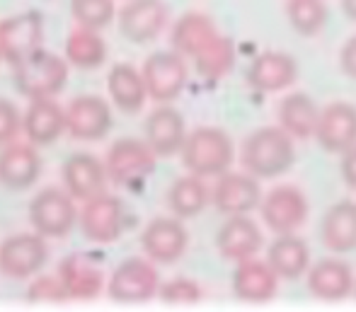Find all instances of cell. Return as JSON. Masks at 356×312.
<instances>
[{
  "mask_svg": "<svg viewBox=\"0 0 356 312\" xmlns=\"http://www.w3.org/2000/svg\"><path fill=\"white\" fill-rule=\"evenodd\" d=\"M107 167L90 153H73L63 163V184L73 199L88 201L97 194H104L107 187Z\"/></svg>",
  "mask_w": 356,
  "mask_h": 312,
  "instance_id": "cell-23",
  "label": "cell"
},
{
  "mask_svg": "<svg viewBox=\"0 0 356 312\" xmlns=\"http://www.w3.org/2000/svg\"><path fill=\"white\" fill-rule=\"evenodd\" d=\"M107 90L112 95L114 107L127 114L141 112L145 99H148V88H145L143 73L129 63L114 65L112 73L107 75Z\"/></svg>",
  "mask_w": 356,
  "mask_h": 312,
  "instance_id": "cell-29",
  "label": "cell"
},
{
  "mask_svg": "<svg viewBox=\"0 0 356 312\" xmlns=\"http://www.w3.org/2000/svg\"><path fill=\"white\" fill-rule=\"evenodd\" d=\"M153 264V259H141V256L124 259L112 271V279L107 284V295L114 303L129 305L153 300L160 290V276Z\"/></svg>",
  "mask_w": 356,
  "mask_h": 312,
  "instance_id": "cell-4",
  "label": "cell"
},
{
  "mask_svg": "<svg viewBox=\"0 0 356 312\" xmlns=\"http://www.w3.org/2000/svg\"><path fill=\"white\" fill-rule=\"evenodd\" d=\"M22 129V119H19V112L15 109V104L10 99L0 97V145L15 140L17 131Z\"/></svg>",
  "mask_w": 356,
  "mask_h": 312,
  "instance_id": "cell-38",
  "label": "cell"
},
{
  "mask_svg": "<svg viewBox=\"0 0 356 312\" xmlns=\"http://www.w3.org/2000/svg\"><path fill=\"white\" fill-rule=\"evenodd\" d=\"M267 261L279 274V279H300L310 269V247L296 233L277 235V240L267 249Z\"/></svg>",
  "mask_w": 356,
  "mask_h": 312,
  "instance_id": "cell-28",
  "label": "cell"
},
{
  "mask_svg": "<svg viewBox=\"0 0 356 312\" xmlns=\"http://www.w3.org/2000/svg\"><path fill=\"white\" fill-rule=\"evenodd\" d=\"M259 213H262L264 225L274 235L296 233L308 218V199L298 187L284 184L262 196Z\"/></svg>",
  "mask_w": 356,
  "mask_h": 312,
  "instance_id": "cell-10",
  "label": "cell"
},
{
  "mask_svg": "<svg viewBox=\"0 0 356 312\" xmlns=\"http://www.w3.org/2000/svg\"><path fill=\"white\" fill-rule=\"evenodd\" d=\"M42 172V158L37 145L10 140L0 150V184L10 191H24L39 179Z\"/></svg>",
  "mask_w": 356,
  "mask_h": 312,
  "instance_id": "cell-19",
  "label": "cell"
},
{
  "mask_svg": "<svg viewBox=\"0 0 356 312\" xmlns=\"http://www.w3.org/2000/svg\"><path fill=\"white\" fill-rule=\"evenodd\" d=\"M143 80L148 97L160 104H168L182 95L189 78L187 61L179 51H155L143 63Z\"/></svg>",
  "mask_w": 356,
  "mask_h": 312,
  "instance_id": "cell-7",
  "label": "cell"
},
{
  "mask_svg": "<svg viewBox=\"0 0 356 312\" xmlns=\"http://www.w3.org/2000/svg\"><path fill=\"white\" fill-rule=\"evenodd\" d=\"M71 15L80 27L104 29L117 15L114 0H71Z\"/></svg>",
  "mask_w": 356,
  "mask_h": 312,
  "instance_id": "cell-35",
  "label": "cell"
},
{
  "mask_svg": "<svg viewBox=\"0 0 356 312\" xmlns=\"http://www.w3.org/2000/svg\"><path fill=\"white\" fill-rule=\"evenodd\" d=\"M264 245L262 230L248 213L230 215L223 225H220L218 235H216V247H218L220 256L228 261H243L254 256Z\"/></svg>",
  "mask_w": 356,
  "mask_h": 312,
  "instance_id": "cell-20",
  "label": "cell"
},
{
  "mask_svg": "<svg viewBox=\"0 0 356 312\" xmlns=\"http://www.w3.org/2000/svg\"><path fill=\"white\" fill-rule=\"evenodd\" d=\"M155 150L148 145V140L138 138H119L109 148L104 167L117 187H138L145 177H150L155 170Z\"/></svg>",
  "mask_w": 356,
  "mask_h": 312,
  "instance_id": "cell-5",
  "label": "cell"
},
{
  "mask_svg": "<svg viewBox=\"0 0 356 312\" xmlns=\"http://www.w3.org/2000/svg\"><path fill=\"white\" fill-rule=\"evenodd\" d=\"M308 290L318 300L337 303L356 290V279L347 261L342 259H320L308 269Z\"/></svg>",
  "mask_w": 356,
  "mask_h": 312,
  "instance_id": "cell-21",
  "label": "cell"
},
{
  "mask_svg": "<svg viewBox=\"0 0 356 312\" xmlns=\"http://www.w3.org/2000/svg\"><path fill=\"white\" fill-rule=\"evenodd\" d=\"M342 3V13L347 15L352 22H356V0H339Z\"/></svg>",
  "mask_w": 356,
  "mask_h": 312,
  "instance_id": "cell-41",
  "label": "cell"
},
{
  "mask_svg": "<svg viewBox=\"0 0 356 312\" xmlns=\"http://www.w3.org/2000/svg\"><path fill=\"white\" fill-rule=\"evenodd\" d=\"M354 295H356V290H354Z\"/></svg>",
  "mask_w": 356,
  "mask_h": 312,
  "instance_id": "cell-42",
  "label": "cell"
},
{
  "mask_svg": "<svg viewBox=\"0 0 356 312\" xmlns=\"http://www.w3.org/2000/svg\"><path fill=\"white\" fill-rule=\"evenodd\" d=\"M339 172L349 189H356V145L342 153V163H339Z\"/></svg>",
  "mask_w": 356,
  "mask_h": 312,
  "instance_id": "cell-40",
  "label": "cell"
},
{
  "mask_svg": "<svg viewBox=\"0 0 356 312\" xmlns=\"http://www.w3.org/2000/svg\"><path fill=\"white\" fill-rule=\"evenodd\" d=\"M68 58L51 54L47 49H37L32 56L13 65V80L19 95L29 99L54 97L68 83Z\"/></svg>",
  "mask_w": 356,
  "mask_h": 312,
  "instance_id": "cell-3",
  "label": "cell"
},
{
  "mask_svg": "<svg viewBox=\"0 0 356 312\" xmlns=\"http://www.w3.org/2000/svg\"><path fill=\"white\" fill-rule=\"evenodd\" d=\"M83 235L97 245H109L124 230V204L112 194H97L85 201L78 215Z\"/></svg>",
  "mask_w": 356,
  "mask_h": 312,
  "instance_id": "cell-11",
  "label": "cell"
},
{
  "mask_svg": "<svg viewBox=\"0 0 356 312\" xmlns=\"http://www.w3.org/2000/svg\"><path fill=\"white\" fill-rule=\"evenodd\" d=\"M323 245L334 254H347L356 249V204L339 201L330 206L320 225Z\"/></svg>",
  "mask_w": 356,
  "mask_h": 312,
  "instance_id": "cell-27",
  "label": "cell"
},
{
  "mask_svg": "<svg viewBox=\"0 0 356 312\" xmlns=\"http://www.w3.org/2000/svg\"><path fill=\"white\" fill-rule=\"evenodd\" d=\"M262 196V187H259V179L254 174H250L248 170H243V172H230L228 170L213 184L211 204L220 213L238 215L259 208Z\"/></svg>",
  "mask_w": 356,
  "mask_h": 312,
  "instance_id": "cell-12",
  "label": "cell"
},
{
  "mask_svg": "<svg viewBox=\"0 0 356 312\" xmlns=\"http://www.w3.org/2000/svg\"><path fill=\"white\" fill-rule=\"evenodd\" d=\"M211 201V189L207 187L204 177L189 172L187 177H179L168 191V206L177 218H194Z\"/></svg>",
  "mask_w": 356,
  "mask_h": 312,
  "instance_id": "cell-31",
  "label": "cell"
},
{
  "mask_svg": "<svg viewBox=\"0 0 356 312\" xmlns=\"http://www.w3.org/2000/svg\"><path fill=\"white\" fill-rule=\"evenodd\" d=\"M44 42V17L37 10L0 19V56L10 65L32 56Z\"/></svg>",
  "mask_w": 356,
  "mask_h": 312,
  "instance_id": "cell-9",
  "label": "cell"
},
{
  "mask_svg": "<svg viewBox=\"0 0 356 312\" xmlns=\"http://www.w3.org/2000/svg\"><path fill=\"white\" fill-rule=\"evenodd\" d=\"M49 259V247L44 235L17 233L0 243V274L8 279H32L44 269Z\"/></svg>",
  "mask_w": 356,
  "mask_h": 312,
  "instance_id": "cell-8",
  "label": "cell"
},
{
  "mask_svg": "<svg viewBox=\"0 0 356 312\" xmlns=\"http://www.w3.org/2000/svg\"><path fill=\"white\" fill-rule=\"evenodd\" d=\"M235 65V44L230 37H223L218 34L216 39L207 44L202 51L194 56V68L209 83H216V80L225 78V75L233 70Z\"/></svg>",
  "mask_w": 356,
  "mask_h": 312,
  "instance_id": "cell-33",
  "label": "cell"
},
{
  "mask_svg": "<svg viewBox=\"0 0 356 312\" xmlns=\"http://www.w3.org/2000/svg\"><path fill=\"white\" fill-rule=\"evenodd\" d=\"M158 295L168 305H194L202 300V288L192 279H172L168 284H160Z\"/></svg>",
  "mask_w": 356,
  "mask_h": 312,
  "instance_id": "cell-36",
  "label": "cell"
},
{
  "mask_svg": "<svg viewBox=\"0 0 356 312\" xmlns=\"http://www.w3.org/2000/svg\"><path fill=\"white\" fill-rule=\"evenodd\" d=\"M145 140L155 150L158 158H172L182 150L184 140H187V124L184 117L172 107H158L148 114L145 119Z\"/></svg>",
  "mask_w": 356,
  "mask_h": 312,
  "instance_id": "cell-22",
  "label": "cell"
},
{
  "mask_svg": "<svg viewBox=\"0 0 356 312\" xmlns=\"http://www.w3.org/2000/svg\"><path fill=\"white\" fill-rule=\"evenodd\" d=\"M218 27L209 15L204 13H187L172 24L170 42L172 49L179 51L184 58H194L211 39L218 37Z\"/></svg>",
  "mask_w": 356,
  "mask_h": 312,
  "instance_id": "cell-30",
  "label": "cell"
},
{
  "mask_svg": "<svg viewBox=\"0 0 356 312\" xmlns=\"http://www.w3.org/2000/svg\"><path fill=\"white\" fill-rule=\"evenodd\" d=\"M29 223L44 238H66L78 223L71 191L47 187L29 204Z\"/></svg>",
  "mask_w": 356,
  "mask_h": 312,
  "instance_id": "cell-6",
  "label": "cell"
},
{
  "mask_svg": "<svg viewBox=\"0 0 356 312\" xmlns=\"http://www.w3.org/2000/svg\"><path fill=\"white\" fill-rule=\"evenodd\" d=\"M323 109L315 104L308 92H289L279 102V126L296 140H308L315 136Z\"/></svg>",
  "mask_w": 356,
  "mask_h": 312,
  "instance_id": "cell-26",
  "label": "cell"
},
{
  "mask_svg": "<svg viewBox=\"0 0 356 312\" xmlns=\"http://www.w3.org/2000/svg\"><path fill=\"white\" fill-rule=\"evenodd\" d=\"M293 136L282 126L254 129L240 145V165L257 179H274L289 172L296 163Z\"/></svg>",
  "mask_w": 356,
  "mask_h": 312,
  "instance_id": "cell-1",
  "label": "cell"
},
{
  "mask_svg": "<svg viewBox=\"0 0 356 312\" xmlns=\"http://www.w3.org/2000/svg\"><path fill=\"white\" fill-rule=\"evenodd\" d=\"M27 300L29 303H66L68 290L63 286V281L56 276H39L27 290Z\"/></svg>",
  "mask_w": 356,
  "mask_h": 312,
  "instance_id": "cell-37",
  "label": "cell"
},
{
  "mask_svg": "<svg viewBox=\"0 0 356 312\" xmlns=\"http://www.w3.org/2000/svg\"><path fill=\"white\" fill-rule=\"evenodd\" d=\"M315 140L325 153L342 155L356 145V107L349 102H332L320 112Z\"/></svg>",
  "mask_w": 356,
  "mask_h": 312,
  "instance_id": "cell-18",
  "label": "cell"
},
{
  "mask_svg": "<svg viewBox=\"0 0 356 312\" xmlns=\"http://www.w3.org/2000/svg\"><path fill=\"white\" fill-rule=\"evenodd\" d=\"M284 10L289 24L300 37H315L327 22V3L325 0H286Z\"/></svg>",
  "mask_w": 356,
  "mask_h": 312,
  "instance_id": "cell-34",
  "label": "cell"
},
{
  "mask_svg": "<svg viewBox=\"0 0 356 312\" xmlns=\"http://www.w3.org/2000/svg\"><path fill=\"white\" fill-rule=\"evenodd\" d=\"M296 80H298V61L286 51H262L248 65V83L257 92H284Z\"/></svg>",
  "mask_w": 356,
  "mask_h": 312,
  "instance_id": "cell-16",
  "label": "cell"
},
{
  "mask_svg": "<svg viewBox=\"0 0 356 312\" xmlns=\"http://www.w3.org/2000/svg\"><path fill=\"white\" fill-rule=\"evenodd\" d=\"M179 155H182L184 167L192 174H199L204 179L220 177L233 165L235 143L223 129L199 126V129L187 133V140H184Z\"/></svg>",
  "mask_w": 356,
  "mask_h": 312,
  "instance_id": "cell-2",
  "label": "cell"
},
{
  "mask_svg": "<svg viewBox=\"0 0 356 312\" xmlns=\"http://www.w3.org/2000/svg\"><path fill=\"white\" fill-rule=\"evenodd\" d=\"M112 126V107L97 95H80L66 107V131L78 140H99Z\"/></svg>",
  "mask_w": 356,
  "mask_h": 312,
  "instance_id": "cell-13",
  "label": "cell"
},
{
  "mask_svg": "<svg viewBox=\"0 0 356 312\" xmlns=\"http://www.w3.org/2000/svg\"><path fill=\"white\" fill-rule=\"evenodd\" d=\"M339 68L347 78L356 80V34L344 42L342 51H339Z\"/></svg>",
  "mask_w": 356,
  "mask_h": 312,
  "instance_id": "cell-39",
  "label": "cell"
},
{
  "mask_svg": "<svg viewBox=\"0 0 356 312\" xmlns=\"http://www.w3.org/2000/svg\"><path fill=\"white\" fill-rule=\"evenodd\" d=\"M189 235L182 218H155L143 228L141 247L155 264H175L187 252Z\"/></svg>",
  "mask_w": 356,
  "mask_h": 312,
  "instance_id": "cell-15",
  "label": "cell"
},
{
  "mask_svg": "<svg viewBox=\"0 0 356 312\" xmlns=\"http://www.w3.org/2000/svg\"><path fill=\"white\" fill-rule=\"evenodd\" d=\"M58 279L63 281L71 300H90L102 290L104 276L97 261L85 252H75L68 254L66 259L58 264Z\"/></svg>",
  "mask_w": 356,
  "mask_h": 312,
  "instance_id": "cell-24",
  "label": "cell"
},
{
  "mask_svg": "<svg viewBox=\"0 0 356 312\" xmlns=\"http://www.w3.org/2000/svg\"><path fill=\"white\" fill-rule=\"evenodd\" d=\"M99 29H90V27H80L73 29L66 39V58L73 68L80 70H90V68H99L107 61V44L99 37Z\"/></svg>",
  "mask_w": 356,
  "mask_h": 312,
  "instance_id": "cell-32",
  "label": "cell"
},
{
  "mask_svg": "<svg viewBox=\"0 0 356 312\" xmlns=\"http://www.w3.org/2000/svg\"><path fill=\"white\" fill-rule=\"evenodd\" d=\"M22 131L34 145L54 143L66 131V109L58 107L54 97L32 99L29 109L24 112Z\"/></svg>",
  "mask_w": 356,
  "mask_h": 312,
  "instance_id": "cell-25",
  "label": "cell"
},
{
  "mask_svg": "<svg viewBox=\"0 0 356 312\" xmlns=\"http://www.w3.org/2000/svg\"><path fill=\"white\" fill-rule=\"evenodd\" d=\"M170 17L165 0H129L119 13V29L134 44H148L160 37Z\"/></svg>",
  "mask_w": 356,
  "mask_h": 312,
  "instance_id": "cell-14",
  "label": "cell"
},
{
  "mask_svg": "<svg viewBox=\"0 0 356 312\" xmlns=\"http://www.w3.org/2000/svg\"><path fill=\"white\" fill-rule=\"evenodd\" d=\"M233 293L243 303H269L279 293V274L269 261H262L257 256L243 259L233 271Z\"/></svg>",
  "mask_w": 356,
  "mask_h": 312,
  "instance_id": "cell-17",
  "label": "cell"
},
{
  "mask_svg": "<svg viewBox=\"0 0 356 312\" xmlns=\"http://www.w3.org/2000/svg\"><path fill=\"white\" fill-rule=\"evenodd\" d=\"M0 58H3V56H0Z\"/></svg>",
  "mask_w": 356,
  "mask_h": 312,
  "instance_id": "cell-43",
  "label": "cell"
}]
</instances>
